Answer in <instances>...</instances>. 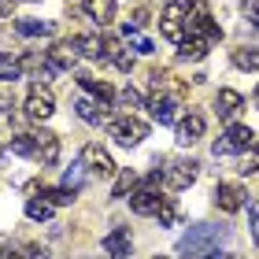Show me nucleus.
<instances>
[{
  "mask_svg": "<svg viewBox=\"0 0 259 259\" xmlns=\"http://www.w3.org/2000/svg\"><path fill=\"white\" fill-rule=\"evenodd\" d=\"M233 67L259 70V49H233Z\"/></svg>",
  "mask_w": 259,
  "mask_h": 259,
  "instance_id": "nucleus-26",
  "label": "nucleus"
},
{
  "mask_svg": "<svg viewBox=\"0 0 259 259\" xmlns=\"http://www.w3.org/2000/svg\"><path fill=\"white\" fill-rule=\"evenodd\" d=\"M81 8H85V19H93L97 26H108L115 19V0H81Z\"/></svg>",
  "mask_w": 259,
  "mask_h": 259,
  "instance_id": "nucleus-17",
  "label": "nucleus"
},
{
  "mask_svg": "<svg viewBox=\"0 0 259 259\" xmlns=\"http://www.w3.org/2000/svg\"><path fill=\"white\" fill-rule=\"evenodd\" d=\"M252 100H255V108H259V85H255V97H252Z\"/></svg>",
  "mask_w": 259,
  "mask_h": 259,
  "instance_id": "nucleus-43",
  "label": "nucleus"
},
{
  "mask_svg": "<svg viewBox=\"0 0 259 259\" xmlns=\"http://www.w3.org/2000/svg\"><path fill=\"white\" fill-rule=\"evenodd\" d=\"M26 219L49 222V219H52V204H49V200H26Z\"/></svg>",
  "mask_w": 259,
  "mask_h": 259,
  "instance_id": "nucleus-28",
  "label": "nucleus"
},
{
  "mask_svg": "<svg viewBox=\"0 0 259 259\" xmlns=\"http://www.w3.org/2000/svg\"><path fill=\"white\" fill-rule=\"evenodd\" d=\"M252 241H255V244H259V207H255V211H252Z\"/></svg>",
  "mask_w": 259,
  "mask_h": 259,
  "instance_id": "nucleus-38",
  "label": "nucleus"
},
{
  "mask_svg": "<svg viewBox=\"0 0 259 259\" xmlns=\"http://www.w3.org/2000/svg\"><path fill=\"white\" fill-rule=\"evenodd\" d=\"M137 185V174L134 170H119V178H115V189H111V196H126L130 189Z\"/></svg>",
  "mask_w": 259,
  "mask_h": 259,
  "instance_id": "nucleus-31",
  "label": "nucleus"
},
{
  "mask_svg": "<svg viewBox=\"0 0 259 259\" xmlns=\"http://www.w3.org/2000/svg\"><path fill=\"white\" fill-rule=\"evenodd\" d=\"M15 78H22V63L15 56L0 52V81H15Z\"/></svg>",
  "mask_w": 259,
  "mask_h": 259,
  "instance_id": "nucleus-25",
  "label": "nucleus"
},
{
  "mask_svg": "<svg viewBox=\"0 0 259 259\" xmlns=\"http://www.w3.org/2000/svg\"><path fill=\"white\" fill-rule=\"evenodd\" d=\"M104 252H108L111 259H130V252H134V237H130L126 226H115L108 237H104Z\"/></svg>",
  "mask_w": 259,
  "mask_h": 259,
  "instance_id": "nucleus-11",
  "label": "nucleus"
},
{
  "mask_svg": "<svg viewBox=\"0 0 259 259\" xmlns=\"http://www.w3.org/2000/svg\"><path fill=\"white\" fill-rule=\"evenodd\" d=\"M74 111H78V119H85V122H100L104 115H108V108H97L93 100H74Z\"/></svg>",
  "mask_w": 259,
  "mask_h": 259,
  "instance_id": "nucleus-24",
  "label": "nucleus"
},
{
  "mask_svg": "<svg viewBox=\"0 0 259 259\" xmlns=\"http://www.w3.org/2000/svg\"><path fill=\"white\" fill-rule=\"evenodd\" d=\"M222 237H226V226H207V222H200V226H189V233H185L182 244H178V252L182 255H207Z\"/></svg>",
  "mask_w": 259,
  "mask_h": 259,
  "instance_id": "nucleus-1",
  "label": "nucleus"
},
{
  "mask_svg": "<svg viewBox=\"0 0 259 259\" xmlns=\"http://www.w3.org/2000/svg\"><path fill=\"white\" fill-rule=\"evenodd\" d=\"M52 111H56L52 93H49V89H41V85H33V89H30V97H26V119L45 122V119H52Z\"/></svg>",
  "mask_w": 259,
  "mask_h": 259,
  "instance_id": "nucleus-9",
  "label": "nucleus"
},
{
  "mask_svg": "<svg viewBox=\"0 0 259 259\" xmlns=\"http://www.w3.org/2000/svg\"><path fill=\"white\" fill-rule=\"evenodd\" d=\"M81 185H85V163H70V167L63 170V189H70V193H78Z\"/></svg>",
  "mask_w": 259,
  "mask_h": 259,
  "instance_id": "nucleus-23",
  "label": "nucleus"
},
{
  "mask_svg": "<svg viewBox=\"0 0 259 259\" xmlns=\"http://www.w3.org/2000/svg\"><path fill=\"white\" fill-rule=\"evenodd\" d=\"M8 108H11V100H8V93H0V115H8Z\"/></svg>",
  "mask_w": 259,
  "mask_h": 259,
  "instance_id": "nucleus-40",
  "label": "nucleus"
},
{
  "mask_svg": "<svg viewBox=\"0 0 259 259\" xmlns=\"http://www.w3.org/2000/svg\"><path fill=\"white\" fill-rule=\"evenodd\" d=\"M241 8H244V19H248V22H252V26L259 30V0H244V4H241Z\"/></svg>",
  "mask_w": 259,
  "mask_h": 259,
  "instance_id": "nucleus-35",
  "label": "nucleus"
},
{
  "mask_svg": "<svg viewBox=\"0 0 259 259\" xmlns=\"http://www.w3.org/2000/svg\"><path fill=\"white\" fill-rule=\"evenodd\" d=\"M15 30L22 33V37H49V33H52V22H45V19H19Z\"/></svg>",
  "mask_w": 259,
  "mask_h": 259,
  "instance_id": "nucleus-21",
  "label": "nucleus"
},
{
  "mask_svg": "<svg viewBox=\"0 0 259 259\" xmlns=\"http://www.w3.org/2000/svg\"><path fill=\"white\" fill-rule=\"evenodd\" d=\"M49 63H52L56 70H74V63H78L74 41H56L52 49H49Z\"/></svg>",
  "mask_w": 259,
  "mask_h": 259,
  "instance_id": "nucleus-15",
  "label": "nucleus"
},
{
  "mask_svg": "<svg viewBox=\"0 0 259 259\" xmlns=\"http://www.w3.org/2000/svg\"><path fill=\"white\" fill-rule=\"evenodd\" d=\"M204 259H233V255H230V252H219V248H211Z\"/></svg>",
  "mask_w": 259,
  "mask_h": 259,
  "instance_id": "nucleus-39",
  "label": "nucleus"
},
{
  "mask_svg": "<svg viewBox=\"0 0 259 259\" xmlns=\"http://www.w3.org/2000/svg\"><path fill=\"white\" fill-rule=\"evenodd\" d=\"M11 152L15 156H37V134H19L11 141Z\"/></svg>",
  "mask_w": 259,
  "mask_h": 259,
  "instance_id": "nucleus-27",
  "label": "nucleus"
},
{
  "mask_svg": "<svg viewBox=\"0 0 259 259\" xmlns=\"http://www.w3.org/2000/svg\"><path fill=\"white\" fill-rule=\"evenodd\" d=\"M37 159H41V167H52L56 159H60V137L56 134H37Z\"/></svg>",
  "mask_w": 259,
  "mask_h": 259,
  "instance_id": "nucleus-18",
  "label": "nucleus"
},
{
  "mask_svg": "<svg viewBox=\"0 0 259 259\" xmlns=\"http://www.w3.org/2000/svg\"><path fill=\"white\" fill-rule=\"evenodd\" d=\"M237 170L241 174H255L259 170V141L252 148H244V156H241V163H237Z\"/></svg>",
  "mask_w": 259,
  "mask_h": 259,
  "instance_id": "nucleus-30",
  "label": "nucleus"
},
{
  "mask_svg": "<svg viewBox=\"0 0 259 259\" xmlns=\"http://www.w3.org/2000/svg\"><path fill=\"white\" fill-rule=\"evenodd\" d=\"M200 137H204V115H200V111H189V115L178 122V130H174V141H178V145H196Z\"/></svg>",
  "mask_w": 259,
  "mask_h": 259,
  "instance_id": "nucleus-13",
  "label": "nucleus"
},
{
  "mask_svg": "<svg viewBox=\"0 0 259 259\" xmlns=\"http://www.w3.org/2000/svg\"><path fill=\"white\" fill-rule=\"evenodd\" d=\"M41 196L49 200L52 207H63V204H70V200H74V193H70V189H63V185H60V189H45Z\"/></svg>",
  "mask_w": 259,
  "mask_h": 259,
  "instance_id": "nucleus-33",
  "label": "nucleus"
},
{
  "mask_svg": "<svg viewBox=\"0 0 259 259\" xmlns=\"http://www.w3.org/2000/svg\"><path fill=\"white\" fill-rule=\"evenodd\" d=\"M156 219H159V226H178V204H174V200L167 196V200H163V204H159V211H156Z\"/></svg>",
  "mask_w": 259,
  "mask_h": 259,
  "instance_id": "nucleus-29",
  "label": "nucleus"
},
{
  "mask_svg": "<svg viewBox=\"0 0 259 259\" xmlns=\"http://www.w3.org/2000/svg\"><path fill=\"white\" fill-rule=\"evenodd\" d=\"M178 108H182V104H174V100H167V97H152V100H148L152 119H156V122H163V126L178 119Z\"/></svg>",
  "mask_w": 259,
  "mask_h": 259,
  "instance_id": "nucleus-19",
  "label": "nucleus"
},
{
  "mask_svg": "<svg viewBox=\"0 0 259 259\" xmlns=\"http://www.w3.org/2000/svg\"><path fill=\"white\" fill-rule=\"evenodd\" d=\"M255 145V134H252V126H241V122H230V130L222 134V141H215V156H226V152H244V148H252Z\"/></svg>",
  "mask_w": 259,
  "mask_h": 259,
  "instance_id": "nucleus-6",
  "label": "nucleus"
},
{
  "mask_svg": "<svg viewBox=\"0 0 259 259\" xmlns=\"http://www.w3.org/2000/svg\"><path fill=\"white\" fill-rule=\"evenodd\" d=\"M74 41V49H78V56H85V60H100V37H93V33H81V37H70Z\"/></svg>",
  "mask_w": 259,
  "mask_h": 259,
  "instance_id": "nucleus-22",
  "label": "nucleus"
},
{
  "mask_svg": "<svg viewBox=\"0 0 259 259\" xmlns=\"http://www.w3.org/2000/svg\"><path fill=\"white\" fill-rule=\"evenodd\" d=\"M185 11H189V0H170L159 15V33L174 45L185 41Z\"/></svg>",
  "mask_w": 259,
  "mask_h": 259,
  "instance_id": "nucleus-3",
  "label": "nucleus"
},
{
  "mask_svg": "<svg viewBox=\"0 0 259 259\" xmlns=\"http://www.w3.org/2000/svg\"><path fill=\"white\" fill-rule=\"evenodd\" d=\"M130 49H134L137 56H148V52H152V41L141 37V33H130Z\"/></svg>",
  "mask_w": 259,
  "mask_h": 259,
  "instance_id": "nucleus-34",
  "label": "nucleus"
},
{
  "mask_svg": "<svg viewBox=\"0 0 259 259\" xmlns=\"http://www.w3.org/2000/svg\"><path fill=\"white\" fill-rule=\"evenodd\" d=\"M196 163L193 159H182V163H174V167L167 170V189H174V193H182V189H189V185L196 182Z\"/></svg>",
  "mask_w": 259,
  "mask_h": 259,
  "instance_id": "nucleus-12",
  "label": "nucleus"
},
{
  "mask_svg": "<svg viewBox=\"0 0 259 259\" xmlns=\"http://www.w3.org/2000/svg\"><path fill=\"white\" fill-rule=\"evenodd\" d=\"M244 185H237V182H219L215 185V207L219 211H226V215H233V211H241L244 207Z\"/></svg>",
  "mask_w": 259,
  "mask_h": 259,
  "instance_id": "nucleus-8",
  "label": "nucleus"
},
{
  "mask_svg": "<svg viewBox=\"0 0 259 259\" xmlns=\"http://www.w3.org/2000/svg\"><path fill=\"white\" fill-rule=\"evenodd\" d=\"M30 259H49V255H45V252H37V248H33V252H30Z\"/></svg>",
  "mask_w": 259,
  "mask_h": 259,
  "instance_id": "nucleus-41",
  "label": "nucleus"
},
{
  "mask_svg": "<svg viewBox=\"0 0 259 259\" xmlns=\"http://www.w3.org/2000/svg\"><path fill=\"white\" fill-rule=\"evenodd\" d=\"M244 108V97L237 89H219V97H215V111H219V119H237V111Z\"/></svg>",
  "mask_w": 259,
  "mask_h": 259,
  "instance_id": "nucleus-16",
  "label": "nucleus"
},
{
  "mask_svg": "<svg viewBox=\"0 0 259 259\" xmlns=\"http://www.w3.org/2000/svg\"><path fill=\"white\" fill-rule=\"evenodd\" d=\"M207 49H211V41H207V37H196V33H185V41H182L178 56H182V60H204V56H207Z\"/></svg>",
  "mask_w": 259,
  "mask_h": 259,
  "instance_id": "nucleus-20",
  "label": "nucleus"
},
{
  "mask_svg": "<svg viewBox=\"0 0 259 259\" xmlns=\"http://www.w3.org/2000/svg\"><path fill=\"white\" fill-rule=\"evenodd\" d=\"M163 200L167 196H159L156 182H145V185H134V189H130V207H134V215H156Z\"/></svg>",
  "mask_w": 259,
  "mask_h": 259,
  "instance_id": "nucleus-7",
  "label": "nucleus"
},
{
  "mask_svg": "<svg viewBox=\"0 0 259 259\" xmlns=\"http://www.w3.org/2000/svg\"><path fill=\"white\" fill-rule=\"evenodd\" d=\"M0 259H19L15 252H0Z\"/></svg>",
  "mask_w": 259,
  "mask_h": 259,
  "instance_id": "nucleus-42",
  "label": "nucleus"
},
{
  "mask_svg": "<svg viewBox=\"0 0 259 259\" xmlns=\"http://www.w3.org/2000/svg\"><path fill=\"white\" fill-rule=\"evenodd\" d=\"M74 78H78V85H81V89H85V93H93V97H97V100L104 104V108H108V104L115 100V89L108 85V81H100L97 74H89V70H78Z\"/></svg>",
  "mask_w": 259,
  "mask_h": 259,
  "instance_id": "nucleus-14",
  "label": "nucleus"
},
{
  "mask_svg": "<svg viewBox=\"0 0 259 259\" xmlns=\"http://www.w3.org/2000/svg\"><path fill=\"white\" fill-rule=\"evenodd\" d=\"M119 70H134V52H126V49H119L115 52V60H111Z\"/></svg>",
  "mask_w": 259,
  "mask_h": 259,
  "instance_id": "nucleus-36",
  "label": "nucleus"
},
{
  "mask_svg": "<svg viewBox=\"0 0 259 259\" xmlns=\"http://www.w3.org/2000/svg\"><path fill=\"white\" fill-rule=\"evenodd\" d=\"M81 163H85L89 174H100V178L115 174V159H111L100 145H85V148H81Z\"/></svg>",
  "mask_w": 259,
  "mask_h": 259,
  "instance_id": "nucleus-10",
  "label": "nucleus"
},
{
  "mask_svg": "<svg viewBox=\"0 0 259 259\" xmlns=\"http://www.w3.org/2000/svg\"><path fill=\"white\" fill-rule=\"evenodd\" d=\"M15 4L19 0H0V15H15Z\"/></svg>",
  "mask_w": 259,
  "mask_h": 259,
  "instance_id": "nucleus-37",
  "label": "nucleus"
},
{
  "mask_svg": "<svg viewBox=\"0 0 259 259\" xmlns=\"http://www.w3.org/2000/svg\"><path fill=\"white\" fill-rule=\"evenodd\" d=\"M185 33H196V37H207V41L222 37V26L211 22V11H207L204 0H189V11H185Z\"/></svg>",
  "mask_w": 259,
  "mask_h": 259,
  "instance_id": "nucleus-2",
  "label": "nucleus"
},
{
  "mask_svg": "<svg viewBox=\"0 0 259 259\" xmlns=\"http://www.w3.org/2000/svg\"><path fill=\"white\" fill-rule=\"evenodd\" d=\"M108 134L119 141L122 148H134V145H141V141L148 137V126L137 119V115H122V119H111L108 122Z\"/></svg>",
  "mask_w": 259,
  "mask_h": 259,
  "instance_id": "nucleus-4",
  "label": "nucleus"
},
{
  "mask_svg": "<svg viewBox=\"0 0 259 259\" xmlns=\"http://www.w3.org/2000/svg\"><path fill=\"white\" fill-rule=\"evenodd\" d=\"M115 100H119V108H122L126 115H134V111L141 108V93H137V89H122Z\"/></svg>",
  "mask_w": 259,
  "mask_h": 259,
  "instance_id": "nucleus-32",
  "label": "nucleus"
},
{
  "mask_svg": "<svg viewBox=\"0 0 259 259\" xmlns=\"http://www.w3.org/2000/svg\"><path fill=\"white\" fill-rule=\"evenodd\" d=\"M152 97H167L174 104H185L189 100V85L178 81L170 70H152Z\"/></svg>",
  "mask_w": 259,
  "mask_h": 259,
  "instance_id": "nucleus-5",
  "label": "nucleus"
}]
</instances>
